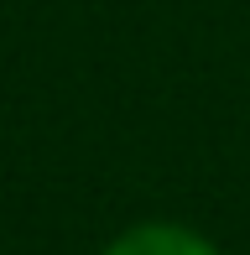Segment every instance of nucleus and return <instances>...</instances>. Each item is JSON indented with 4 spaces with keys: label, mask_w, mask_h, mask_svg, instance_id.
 Instances as JSON below:
<instances>
[{
    "label": "nucleus",
    "mask_w": 250,
    "mask_h": 255,
    "mask_svg": "<svg viewBox=\"0 0 250 255\" xmlns=\"http://www.w3.org/2000/svg\"><path fill=\"white\" fill-rule=\"evenodd\" d=\"M99 255H219V245L203 240L198 229H188V224L151 219V224H130L125 235H115Z\"/></svg>",
    "instance_id": "obj_1"
}]
</instances>
